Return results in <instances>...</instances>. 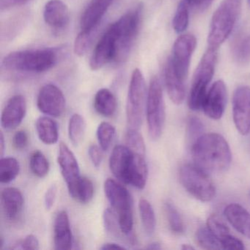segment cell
Returning <instances> with one entry per match:
<instances>
[{"instance_id": "6da1fadb", "label": "cell", "mask_w": 250, "mask_h": 250, "mask_svg": "<svg viewBox=\"0 0 250 250\" xmlns=\"http://www.w3.org/2000/svg\"><path fill=\"white\" fill-rule=\"evenodd\" d=\"M191 155L195 165L206 172H224L232 161L228 142L216 133L200 136L191 146Z\"/></svg>"}, {"instance_id": "7a4b0ae2", "label": "cell", "mask_w": 250, "mask_h": 250, "mask_svg": "<svg viewBox=\"0 0 250 250\" xmlns=\"http://www.w3.org/2000/svg\"><path fill=\"white\" fill-rule=\"evenodd\" d=\"M109 168L114 176L121 182L138 189L146 187L147 165L145 156L136 153L128 146H115L109 157Z\"/></svg>"}, {"instance_id": "3957f363", "label": "cell", "mask_w": 250, "mask_h": 250, "mask_svg": "<svg viewBox=\"0 0 250 250\" xmlns=\"http://www.w3.org/2000/svg\"><path fill=\"white\" fill-rule=\"evenodd\" d=\"M242 0H223L212 17L208 36L209 49L217 50L230 36L238 21Z\"/></svg>"}, {"instance_id": "277c9868", "label": "cell", "mask_w": 250, "mask_h": 250, "mask_svg": "<svg viewBox=\"0 0 250 250\" xmlns=\"http://www.w3.org/2000/svg\"><path fill=\"white\" fill-rule=\"evenodd\" d=\"M105 195L116 213L120 228L130 242L134 241L132 197L129 191L115 180L108 178L104 185Z\"/></svg>"}, {"instance_id": "5b68a950", "label": "cell", "mask_w": 250, "mask_h": 250, "mask_svg": "<svg viewBox=\"0 0 250 250\" xmlns=\"http://www.w3.org/2000/svg\"><path fill=\"white\" fill-rule=\"evenodd\" d=\"M57 61V53L52 49H30L8 54L2 64L5 68L13 71L42 73L51 69Z\"/></svg>"}, {"instance_id": "8992f818", "label": "cell", "mask_w": 250, "mask_h": 250, "mask_svg": "<svg viewBox=\"0 0 250 250\" xmlns=\"http://www.w3.org/2000/svg\"><path fill=\"white\" fill-rule=\"evenodd\" d=\"M217 62V50L209 49L203 55L197 65L188 95V104L193 111L200 110L207 94L208 86L214 74Z\"/></svg>"}, {"instance_id": "52a82bcc", "label": "cell", "mask_w": 250, "mask_h": 250, "mask_svg": "<svg viewBox=\"0 0 250 250\" xmlns=\"http://www.w3.org/2000/svg\"><path fill=\"white\" fill-rule=\"evenodd\" d=\"M147 90L144 76L139 68L131 74L126 102V121L129 128L140 129L147 103Z\"/></svg>"}, {"instance_id": "ba28073f", "label": "cell", "mask_w": 250, "mask_h": 250, "mask_svg": "<svg viewBox=\"0 0 250 250\" xmlns=\"http://www.w3.org/2000/svg\"><path fill=\"white\" fill-rule=\"evenodd\" d=\"M179 181L191 195L200 201H211L216 196V187L207 172L195 164H186L181 167Z\"/></svg>"}, {"instance_id": "9c48e42d", "label": "cell", "mask_w": 250, "mask_h": 250, "mask_svg": "<svg viewBox=\"0 0 250 250\" xmlns=\"http://www.w3.org/2000/svg\"><path fill=\"white\" fill-rule=\"evenodd\" d=\"M146 116L149 136L153 140L160 138L165 122V106L160 81L152 77L147 90Z\"/></svg>"}, {"instance_id": "30bf717a", "label": "cell", "mask_w": 250, "mask_h": 250, "mask_svg": "<svg viewBox=\"0 0 250 250\" xmlns=\"http://www.w3.org/2000/svg\"><path fill=\"white\" fill-rule=\"evenodd\" d=\"M142 10L140 5L130 10L114 23L118 36L116 61L124 59L129 52L140 28Z\"/></svg>"}, {"instance_id": "8fae6325", "label": "cell", "mask_w": 250, "mask_h": 250, "mask_svg": "<svg viewBox=\"0 0 250 250\" xmlns=\"http://www.w3.org/2000/svg\"><path fill=\"white\" fill-rule=\"evenodd\" d=\"M196 45V38L191 34L182 35L174 43L172 55L169 59L174 71L184 82L188 77L190 62Z\"/></svg>"}, {"instance_id": "7c38bea8", "label": "cell", "mask_w": 250, "mask_h": 250, "mask_svg": "<svg viewBox=\"0 0 250 250\" xmlns=\"http://www.w3.org/2000/svg\"><path fill=\"white\" fill-rule=\"evenodd\" d=\"M118 56V36L115 26L112 24L96 45L91 58L90 66L93 71H98L104 66L116 61Z\"/></svg>"}, {"instance_id": "4fadbf2b", "label": "cell", "mask_w": 250, "mask_h": 250, "mask_svg": "<svg viewBox=\"0 0 250 250\" xmlns=\"http://www.w3.org/2000/svg\"><path fill=\"white\" fill-rule=\"evenodd\" d=\"M232 118L237 130L242 135L250 132V87L240 86L232 96Z\"/></svg>"}, {"instance_id": "5bb4252c", "label": "cell", "mask_w": 250, "mask_h": 250, "mask_svg": "<svg viewBox=\"0 0 250 250\" xmlns=\"http://www.w3.org/2000/svg\"><path fill=\"white\" fill-rule=\"evenodd\" d=\"M65 98L62 90L53 84L41 88L37 97V106L41 112L53 118H59L65 110Z\"/></svg>"}, {"instance_id": "9a60e30c", "label": "cell", "mask_w": 250, "mask_h": 250, "mask_svg": "<svg viewBox=\"0 0 250 250\" xmlns=\"http://www.w3.org/2000/svg\"><path fill=\"white\" fill-rule=\"evenodd\" d=\"M226 104V86L223 81L218 80L208 91L202 109L208 118L219 120L225 112Z\"/></svg>"}, {"instance_id": "2e32d148", "label": "cell", "mask_w": 250, "mask_h": 250, "mask_svg": "<svg viewBox=\"0 0 250 250\" xmlns=\"http://www.w3.org/2000/svg\"><path fill=\"white\" fill-rule=\"evenodd\" d=\"M27 112V102L22 95H16L7 102L1 116V125L5 130H13L19 126Z\"/></svg>"}, {"instance_id": "e0dca14e", "label": "cell", "mask_w": 250, "mask_h": 250, "mask_svg": "<svg viewBox=\"0 0 250 250\" xmlns=\"http://www.w3.org/2000/svg\"><path fill=\"white\" fill-rule=\"evenodd\" d=\"M207 228L219 240L222 250H243L244 243L230 233L226 224L217 215H211L207 220Z\"/></svg>"}, {"instance_id": "ac0fdd59", "label": "cell", "mask_w": 250, "mask_h": 250, "mask_svg": "<svg viewBox=\"0 0 250 250\" xmlns=\"http://www.w3.org/2000/svg\"><path fill=\"white\" fill-rule=\"evenodd\" d=\"M113 0H90L80 20L81 31L94 32Z\"/></svg>"}, {"instance_id": "d6986e66", "label": "cell", "mask_w": 250, "mask_h": 250, "mask_svg": "<svg viewBox=\"0 0 250 250\" xmlns=\"http://www.w3.org/2000/svg\"><path fill=\"white\" fill-rule=\"evenodd\" d=\"M58 162L62 178L67 185L74 182L81 176L77 158L64 143H60Z\"/></svg>"}, {"instance_id": "ffe728a7", "label": "cell", "mask_w": 250, "mask_h": 250, "mask_svg": "<svg viewBox=\"0 0 250 250\" xmlns=\"http://www.w3.org/2000/svg\"><path fill=\"white\" fill-rule=\"evenodd\" d=\"M54 244L58 250L72 248L73 235L69 217L65 210L58 212L54 222Z\"/></svg>"}, {"instance_id": "44dd1931", "label": "cell", "mask_w": 250, "mask_h": 250, "mask_svg": "<svg viewBox=\"0 0 250 250\" xmlns=\"http://www.w3.org/2000/svg\"><path fill=\"white\" fill-rule=\"evenodd\" d=\"M43 20L52 28H64L69 22L70 14L68 6L61 0H50L43 10Z\"/></svg>"}, {"instance_id": "7402d4cb", "label": "cell", "mask_w": 250, "mask_h": 250, "mask_svg": "<svg viewBox=\"0 0 250 250\" xmlns=\"http://www.w3.org/2000/svg\"><path fill=\"white\" fill-rule=\"evenodd\" d=\"M2 210L7 219L15 221L20 217L24 207V197L20 189L14 187L4 188L1 192Z\"/></svg>"}, {"instance_id": "603a6c76", "label": "cell", "mask_w": 250, "mask_h": 250, "mask_svg": "<svg viewBox=\"0 0 250 250\" xmlns=\"http://www.w3.org/2000/svg\"><path fill=\"white\" fill-rule=\"evenodd\" d=\"M224 214L231 225L240 233L250 239V213L236 203L228 205Z\"/></svg>"}, {"instance_id": "cb8c5ba5", "label": "cell", "mask_w": 250, "mask_h": 250, "mask_svg": "<svg viewBox=\"0 0 250 250\" xmlns=\"http://www.w3.org/2000/svg\"><path fill=\"white\" fill-rule=\"evenodd\" d=\"M165 82L169 99L175 104H181L185 98V82L177 75L169 59L165 65Z\"/></svg>"}, {"instance_id": "d4e9b609", "label": "cell", "mask_w": 250, "mask_h": 250, "mask_svg": "<svg viewBox=\"0 0 250 250\" xmlns=\"http://www.w3.org/2000/svg\"><path fill=\"white\" fill-rule=\"evenodd\" d=\"M67 186L70 196L76 201L85 204L93 199L94 186L89 178L80 176L74 182Z\"/></svg>"}, {"instance_id": "484cf974", "label": "cell", "mask_w": 250, "mask_h": 250, "mask_svg": "<svg viewBox=\"0 0 250 250\" xmlns=\"http://www.w3.org/2000/svg\"><path fill=\"white\" fill-rule=\"evenodd\" d=\"M36 131L39 140L46 145H54L58 143L59 129L58 124L52 118L42 116L36 123Z\"/></svg>"}, {"instance_id": "4316f807", "label": "cell", "mask_w": 250, "mask_h": 250, "mask_svg": "<svg viewBox=\"0 0 250 250\" xmlns=\"http://www.w3.org/2000/svg\"><path fill=\"white\" fill-rule=\"evenodd\" d=\"M95 109L99 115L104 117H111L117 109V99L115 95L109 89L102 88L96 93L93 102Z\"/></svg>"}, {"instance_id": "83f0119b", "label": "cell", "mask_w": 250, "mask_h": 250, "mask_svg": "<svg viewBox=\"0 0 250 250\" xmlns=\"http://www.w3.org/2000/svg\"><path fill=\"white\" fill-rule=\"evenodd\" d=\"M232 58L237 64L245 65L250 62V33H240L231 45Z\"/></svg>"}, {"instance_id": "f1b7e54d", "label": "cell", "mask_w": 250, "mask_h": 250, "mask_svg": "<svg viewBox=\"0 0 250 250\" xmlns=\"http://www.w3.org/2000/svg\"><path fill=\"white\" fill-rule=\"evenodd\" d=\"M139 210L145 232L147 235H153L156 227V214L153 206L148 200L141 199L139 202Z\"/></svg>"}, {"instance_id": "f546056e", "label": "cell", "mask_w": 250, "mask_h": 250, "mask_svg": "<svg viewBox=\"0 0 250 250\" xmlns=\"http://www.w3.org/2000/svg\"><path fill=\"white\" fill-rule=\"evenodd\" d=\"M20 172L19 161L14 157H2L0 160V182L9 184L18 176Z\"/></svg>"}, {"instance_id": "4dcf8cb0", "label": "cell", "mask_w": 250, "mask_h": 250, "mask_svg": "<svg viewBox=\"0 0 250 250\" xmlns=\"http://www.w3.org/2000/svg\"><path fill=\"white\" fill-rule=\"evenodd\" d=\"M68 137L74 146L83 142L86 131V122L80 114H74L68 122Z\"/></svg>"}, {"instance_id": "1f68e13d", "label": "cell", "mask_w": 250, "mask_h": 250, "mask_svg": "<svg viewBox=\"0 0 250 250\" xmlns=\"http://www.w3.org/2000/svg\"><path fill=\"white\" fill-rule=\"evenodd\" d=\"M189 0H181L177 7L172 20V27L177 33H182L187 30L189 22Z\"/></svg>"}, {"instance_id": "d6a6232c", "label": "cell", "mask_w": 250, "mask_h": 250, "mask_svg": "<svg viewBox=\"0 0 250 250\" xmlns=\"http://www.w3.org/2000/svg\"><path fill=\"white\" fill-rule=\"evenodd\" d=\"M30 168L33 175L39 178H44L49 174V162L40 150H35L30 158Z\"/></svg>"}, {"instance_id": "836d02e7", "label": "cell", "mask_w": 250, "mask_h": 250, "mask_svg": "<svg viewBox=\"0 0 250 250\" xmlns=\"http://www.w3.org/2000/svg\"><path fill=\"white\" fill-rule=\"evenodd\" d=\"M115 133L116 130L115 126L109 123L102 122L99 124L96 135L99 146L104 151H106L110 148L115 138Z\"/></svg>"}, {"instance_id": "e575fe53", "label": "cell", "mask_w": 250, "mask_h": 250, "mask_svg": "<svg viewBox=\"0 0 250 250\" xmlns=\"http://www.w3.org/2000/svg\"><path fill=\"white\" fill-rule=\"evenodd\" d=\"M165 210L168 225L172 232L175 234L183 233L184 232V222L175 206L170 202H166Z\"/></svg>"}, {"instance_id": "d590c367", "label": "cell", "mask_w": 250, "mask_h": 250, "mask_svg": "<svg viewBox=\"0 0 250 250\" xmlns=\"http://www.w3.org/2000/svg\"><path fill=\"white\" fill-rule=\"evenodd\" d=\"M196 240L198 245L206 250H222L219 240L206 227H201L196 232Z\"/></svg>"}, {"instance_id": "8d00e7d4", "label": "cell", "mask_w": 250, "mask_h": 250, "mask_svg": "<svg viewBox=\"0 0 250 250\" xmlns=\"http://www.w3.org/2000/svg\"><path fill=\"white\" fill-rule=\"evenodd\" d=\"M125 140L126 146L131 150L142 156H146V144L139 130L128 128L125 133Z\"/></svg>"}, {"instance_id": "74e56055", "label": "cell", "mask_w": 250, "mask_h": 250, "mask_svg": "<svg viewBox=\"0 0 250 250\" xmlns=\"http://www.w3.org/2000/svg\"><path fill=\"white\" fill-rule=\"evenodd\" d=\"M104 226L108 233L111 234L117 238H121V235H124L120 228L116 213L114 210H111L110 208L105 210L104 213Z\"/></svg>"}, {"instance_id": "f35d334b", "label": "cell", "mask_w": 250, "mask_h": 250, "mask_svg": "<svg viewBox=\"0 0 250 250\" xmlns=\"http://www.w3.org/2000/svg\"><path fill=\"white\" fill-rule=\"evenodd\" d=\"M203 132H204V125L201 120L199 119L197 117H190L187 122V138L191 143V146L200 136L203 135Z\"/></svg>"}, {"instance_id": "ab89813d", "label": "cell", "mask_w": 250, "mask_h": 250, "mask_svg": "<svg viewBox=\"0 0 250 250\" xmlns=\"http://www.w3.org/2000/svg\"><path fill=\"white\" fill-rule=\"evenodd\" d=\"M94 32L81 31L76 38L74 42V52L78 56L82 57L86 53L93 38Z\"/></svg>"}, {"instance_id": "60d3db41", "label": "cell", "mask_w": 250, "mask_h": 250, "mask_svg": "<svg viewBox=\"0 0 250 250\" xmlns=\"http://www.w3.org/2000/svg\"><path fill=\"white\" fill-rule=\"evenodd\" d=\"M28 135L24 130L17 131L13 137V145L17 150H22L27 147L28 144Z\"/></svg>"}, {"instance_id": "b9f144b4", "label": "cell", "mask_w": 250, "mask_h": 250, "mask_svg": "<svg viewBox=\"0 0 250 250\" xmlns=\"http://www.w3.org/2000/svg\"><path fill=\"white\" fill-rule=\"evenodd\" d=\"M100 147L96 145H91L89 147L88 155L92 164L95 167L99 168L102 162V153Z\"/></svg>"}, {"instance_id": "7bdbcfd3", "label": "cell", "mask_w": 250, "mask_h": 250, "mask_svg": "<svg viewBox=\"0 0 250 250\" xmlns=\"http://www.w3.org/2000/svg\"><path fill=\"white\" fill-rule=\"evenodd\" d=\"M20 246L21 250H37L40 249L39 239L36 235L32 234L27 235L24 239L20 242Z\"/></svg>"}, {"instance_id": "ee69618b", "label": "cell", "mask_w": 250, "mask_h": 250, "mask_svg": "<svg viewBox=\"0 0 250 250\" xmlns=\"http://www.w3.org/2000/svg\"><path fill=\"white\" fill-rule=\"evenodd\" d=\"M57 194H58V187L55 184H52L46 190L44 196V204L47 210H51L53 207L56 200Z\"/></svg>"}, {"instance_id": "f6af8a7d", "label": "cell", "mask_w": 250, "mask_h": 250, "mask_svg": "<svg viewBox=\"0 0 250 250\" xmlns=\"http://www.w3.org/2000/svg\"><path fill=\"white\" fill-rule=\"evenodd\" d=\"M30 0H0V8L2 11L11 9L24 5Z\"/></svg>"}, {"instance_id": "bcb514c9", "label": "cell", "mask_w": 250, "mask_h": 250, "mask_svg": "<svg viewBox=\"0 0 250 250\" xmlns=\"http://www.w3.org/2000/svg\"><path fill=\"white\" fill-rule=\"evenodd\" d=\"M191 6L197 11H204L211 5L213 0H189Z\"/></svg>"}, {"instance_id": "7dc6e473", "label": "cell", "mask_w": 250, "mask_h": 250, "mask_svg": "<svg viewBox=\"0 0 250 250\" xmlns=\"http://www.w3.org/2000/svg\"><path fill=\"white\" fill-rule=\"evenodd\" d=\"M101 250H125V247L121 246V244H117V243H106L101 247Z\"/></svg>"}, {"instance_id": "c3c4849f", "label": "cell", "mask_w": 250, "mask_h": 250, "mask_svg": "<svg viewBox=\"0 0 250 250\" xmlns=\"http://www.w3.org/2000/svg\"><path fill=\"white\" fill-rule=\"evenodd\" d=\"M5 137H4L3 133H0V155L1 158L3 157L4 152H5Z\"/></svg>"}, {"instance_id": "681fc988", "label": "cell", "mask_w": 250, "mask_h": 250, "mask_svg": "<svg viewBox=\"0 0 250 250\" xmlns=\"http://www.w3.org/2000/svg\"><path fill=\"white\" fill-rule=\"evenodd\" d=\"M146 249L147 250H161L162 249V246L159 243L153 242L151 244H149Z\"/></svg>"}, {"instance_id": "f907efd6", "label": "cell", "mask_w": 250, "mask_h": 250, "mask_svg": "<svg viewBox=\"0 0 250 250\" xmlns=\"http://www.w3.org/2000/svg\"><path fill=\"white\" fill-rule=\"evenodd\" d=\"M182 250H194V247H191V245H188V244H184L182 247Z\"/></svg>"}, {"instance_id": "816d5d0a", "label": "cell", "mask_w": 250, "mask_h": 250, "mask_svg": "<svg viewBox=\"0 0 250 250\" xmlns=\"http://www.w3.org/2000/svg\"><path fill=\"white\" fill-rule=\"evenodd\" d=\"M247 1H248L249 5H250V0H247Z\"/></svg>"}, {"instance_id": "f5cc1de1", "label": "cell", "mask_w": 250, "mask_h": 250, "mask_svg": "<svg viewBox=\"0 0 250 250\" xmlns=\"http://www.w3.org/2000/svg\"></svg>"}]
</instances>
